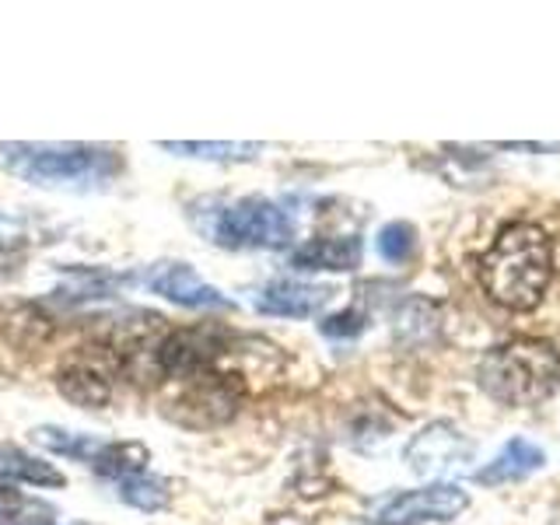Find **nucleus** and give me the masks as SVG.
<instances>
[{
  "label": "nucleus",
  "mask_w": 560,
  "mask_h": 525,
  "mask_svg": "<svg viewBox=\"0 0 560 525\" xmlns=\"http://www.w3.org/2000/svg\"><path fill=\"white\" fill-rule=\"evenodd\" d=\"M553 273L550 235L533 221H515L501 228L494 245L477 259V277L490 302L512 312H529L539 305Z\"/></svg>",
  "instance_id": "f257e3e1"
},
{
  "label": "nucleus",
  "mask_w": 560,
  "mask_h": 525,
  "mask_svg": "<svg viewBox=\"0 0 560 525\" xmlns=\"http://www.w3.org/2000/svg\"><path fill=\"white\" fill-rule=\"evenodd\" d=\"M0 158L32 186L84 189L109 183L119 172V154L98 144H0Z\"/></svg>",
  "instance_id": "f03ea898"
},
{
  "label": "nucleus",
  "mask_w": 560,
  "mask_h": 525,
  "mask_svg": "<svg viewBox=\"0 0 560 525\" xmlns=\"http://www.w3.org/2000/svg\"><path fill=\"white\" fill-rule=\"evenodd\" d=\"M480 385L501 402L529 407L560 385V354L542 340L501 343L480 361Z\"/></svg>",
  "instance_id": "7ed1b4c3"
},
{
  "label": "nucleus",
  "mask_w": 560,
  "mask_h": 525,
  "mask_svg": "<svg viewBox=\"0 0 560 525\" xmlns=\"http://www.w3.org/2000/svg\"><path fill=\"white\" fill-rule=\"evenodd\" d=\"M294 238V221L288 210L267 197H242L221 207L210 228V242L224 249H284Z\"/></svg>",
  "instance_id": "20e7f679"
},
{
  "label": "nucleus",
  "mask_w": 560,
  "mask_h": 525,
  "mask_svg": "<svg viewBox=\"0 0 560 525\" xmlns=\"http://www.w3.org/2000/svg\"><path fill=\"white\" fill-rule=\"evenodd\" d=\"M228 350V332L214 326H192V329H175L158 343L154 350V368L168 378H197L207 375L218 364V358Z\"/></svg>",
  "instance_id": "39448f33"
},
{
  "label": "nucleus",
  "mask_w": 560,
  "mask_h": 525,
  "mask_svg": "<svg viewBox=\"0 0 560 525\" xmlns=\"http://www.w3.org/2000/svg\"><path fill=\"white\" fill-rule=\"evenodd\" d=\"M469 504L466 490L455 483H434L420 490H402V494L389 498L378 512L375 525H420V522H448Z\"/></svg>",
  "instance_id": "423d86ee"
},
{
  "label": "nucleus",
  "mask_w": 560,
  "mask_h": 525,
  "mask_svg": "<svg viewBox=\"0 0 560 525\" xmlns=\"http://www.w3.org/2000/svg\"><path fill=\"white\" fill-rule=\"evenodd\" d=\"M235 410H238L235 385L207 372L186 382V393L179 399H172L168 417L175 424H186V428H214V424H224V420H232Z\"/></svg>",
  "instance_id": "0eeeda50"
},
{
  "label": "nucleus",
  "mask_w": 560,
  "mask_h": 525,
  "mask_svg": "<svg viewBox=\"0 0 560 525\" xmlns=\"http://www.w3.org/2000/svg\"><path fill=\"white\" fill-rule=\"evenodd\" d=\"M148 288L158 298H165V302L183 305V308H218V312L235 308L232 298H224V291L210 288L189 262H158L148 273Z\"/></svg>",
  "instance_id": "6e6552de"
},
{
  "label": "nucleus",
  "mask_w": 560,
  "mask_h": 525,
  "mask_svg": "<svg viewBox=\"0 0 560 525\" xmlns=\"http://www.w3.org/2000/svg\"><path fill=\"white\" fill-rule=\"evenodd\" d=\"M329 298L332 291L323 284H305V280L280 277V280H270V284L256 294V308L262 315H277V319H308V315L329 305Z\"/></svg>",
  "instance_id": "1a4fd4ad"
},
{
  "label": "nucleus",
  "mask_w": 560,
  "mask_h": 525,
  "mask_svg": "<svg viewBox=\"0 0 560 525\" xmlns=\"http://www.w3.org/2000/svg\"><path fill=\"white\" fill-rule=\"evenodd\" d=\"M57 389L63 399L78 402L81 410H102L113 399V378L102 364L70 361L57 372Z\"/></svg>",
  "instance_id": "9d476101"
},
{
  "label": "nucleus",
  "mask_w": 560,
  "mask_h": 525,
  "mask_svg": "<svg viewBox=\"0 0 560 525\" xmlns=\"http://www.w3.org/2000/svg\"><path fill=\"white\" fill-rule=\"evenodd\" d=\"M361 262V238L358 235H343V238H312L305 245H298L291 253V267L294 270H332V273H347Z\"/></svg>",
  "instance_id": "9b49d317"
},
{
  "label": "nucleus",
  "mask_w": 560,
  "mask_h": 525,
  "mask_svg": "<svg viewBox=\"0 0 560 525\" xmlns=\"http://www.w3.org/2000/svg\"><path fill=\"white\" fill-rule=\"evenodd\" d=\"M0 477L18 480V483H32V487H63L67 477L63 472L32 455L25 448H14V445H0Z\"/></svg>",
  "instance_id": "f8f14e48"
},
{
  "label": "nucleus",
  "mask_w": 560,
  "mask_h": 525,
  "mask_svg": "<svg viewBox=\"0 0 560 525\" xmlns=\"http://www.w3.org/2000/svg\"><path fill=\"white\" fill-rule=\"evenodd\" d=\"M542 466V452L529 442H522V438H515V442H508V448L498 455L494 463H490L487 469L477 472L480 483H501V480H518V477H529L533 469Z\"/></svg>",
  "instance_id": "ddd939ff"
},
{
  "label": "nucleus",
  "mask_w": 560,
  "mask_h": 525,
  "mask_svg": "<svg viewBox=\"0 0 560 525\" xmlns=\"http://www.w3.org/2000/svg\"><path fill=\"white\" fill-rule=\"evenodd\" d=\"M119 501L137 508V512H165L172 504V483L154 472H133V477L119 480Z\"/></svg>",
  "instance_id": "4468645a"
},
{
  "label": "nucleus",
  "mask_w": 560,
  "mask_h": 525,
  "mask_svg": "<svg viewBox=\"0 0 560 525\" xmlns=\"http://www.w3.org/2000/svg\"><path fill=\"white\" fill-rule=\"evenodd\" d=\"M148 463H151V455L140 442H105L98 459L92 463V469L102 472V477L127 480V477H133V472H144Z\"/></svg>",
  "instance_id": "2eb2a0df"
},
{
  "label": "nucleus",
  "mask_w": 560,
  "mask_h": 525,
  "mask_svg": "<svg viewBox=\"0 0 560 525\" xmlns=\"http://www.w3.org/2000/svg\"><path fill=\"white\" fill-rule=\"evenodd\" d=\"M32 438L39 445H46L49 452L67 455V459H78V463H88V466L98 459V452L105 445L102 438H95V434H70L63 428H35Z\"/></svg>",
  "instance_id": "dca6fc26"
},
{
  "label": "nucleus",
  "mask_w": 560,
  "mask_h": 525,
  "mask_svg": "<svg viewBox=\"0 0 560 525\" xmlns=\"http://www.w3.org/2000/svg\"><path fill=\"white\" fill-rule=\"evenodd\" d=\"M119 284H127V277L113 273V270H74V280L57 291L60 302H98V298H109L119 291Z\"/></svg>",
  "instance_id": "f3484780"
},
{
  "label": "nucleus",
  "mask_w": 560,
  "mask_h": 525,
  "mask_svg": "<svg viewBox=\"0 0 560 525\" xmlns=\"http://www.w3.org/2000/svg\"><path fill=\"white\" fill-rule=\"evenodd\" d=\"M0 525H57V508L8 490L0 494Z\"/></svg>",
  "instance_id": "a211bd4d"
},
{
  "label": "nucleus",
  "mask_w": 560,
  "mask_h": 525,
  "mask_svg": "<svg viewBox=\"0 0 560 525\" xmlns=\"http://www.w3.org/2000/svg\"><path fill=\"white\" fill-rule=\"evenodd\" d=\"M162 148L183 158H203V162H242V158H256L262 151L259 144H197V140H186V144L165 140Z\"/></svg>",
  "instance_id": "6ab92c4d"
},
{
  "label": "nucleus",
  "mask_w": 560,
  "mask_h": 525,
  "mask_svg": "<svg viewBox=\"0 0 560 525\" xmlns=\"http://www.w3.org/2000/svg\"><path fill=\"white\" fill-rule=\"evenodd\" d=\"M417 249V232L407 221H393L378 232V256L385 262H407Z\"/></svg>",
  "instance_id": "aec40b11"
},
{
  "label": "nucleus",
  "mask_w": 560,
  "mask_h": 525,
  "mask_svg": "<svg viewBox=\"0 0 560 525\" xmlns=\"http://www.w3.org/2000/svg\"><path fill=\"white\" fill-rule=\"evenodd\" d=\"M364 326H368L364 315L354 312V308H347L340 315H329V319H323L319 332H323V337H332V340H350V337H358Z\"/></svg>",
  "instance_id": "412c9836"
},
{
  "label": "nucleus",
  "mask_w": 560,
  "mask_h": 525,
  "mask_svg": "<svg viewBox=\"0 0 560 525\" xmlns=\"http://www.w3.org/2000/svg\"><path fill=\"white\" fill-rule=\"evenodd\" d=\"M22 262H25V256H22V253H18V249H11V245L0 242V284H4V280H11V277L22 273Z\"/></svg>",
  "instance_id": "4be33fe9"
}]
</instances>
